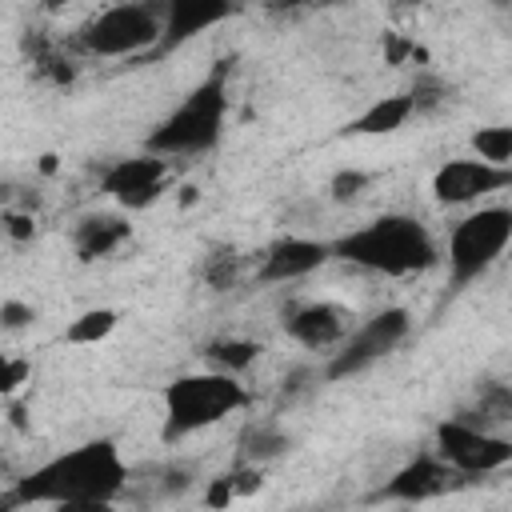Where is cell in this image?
<instances>
[{
  "label": "cell",
  "instance_id": "obj_22",
  "mask_svg": "<svg viewBox=\"0 0 512 512\" xmlns=\"http://www.w3.org/2000/svg\"><path fill=\"white\" fill-rule=\"evenodd\" d=\"M472 152L492 164H512V124H492L472 132Z\"/></svg>",
  "mask_w": 512,
  "mask_h": 512
},
{
  "label": "cell",
  "instance_id": "obj_28",
  "mask_svg": "<svg viewBox=\"0 0 512 512\" xmlns=\"http://www.w3.org/2000/svg\"><path fill=\"white\" fill-rule=\"evenodd\" d=\"M300 4H308V0H268L272 12H292V8H300Z\"/></svg>",
  "mask_w": 512,
  "mask_h": 512
},
{
  "label": "cell",
  "instance_id": "obj_13",
  "mask_svg": "<svg viewBox=\"0 0 512 512\" xmlns=\"http://www.w3.org/2000/svg\"><path fill=\"white\" fill-rule=\"evenodd\" d=\"M456 468L436 452H416L404 468H396L388 476V484L380 488V500H404V504H420V500H432V496H444L452 484H456Z\"/></svg>",
  "mask_w": 512,
  "mask_h": 512
},
{
  "label": "cell",
  "instance_id": "obj_3",
  "mask_svg": "<svg viewBox=\"0 0 512 512\" xmlns=\"http://www.w3.org/2000/svg\"><path fill=\"white\" fill-rule=\"evenodd\" d=\"M248 404V388L220 368L208 372H184L164 388V420H160V440L164 444H180L212 424H220L224 416L240 412Z\"/></svg>",
  "mask_w": 512,
  "mask_h": 512
},
{
  "label": "cell",
  "instance_id": "obj_31",
  "mask_svg": "<svg viewBox=\"0 0 512 512\" xmlns=\"http://www.w3.org/2000/svg\"><path fill=\"white\" fill-rule=\"evenodd\" d=\"M244 4H248V0H232V8H244Z\"/></svg>",
  "mask_w": 512,
  "mask_h": 512
},
{
  "label": "cell",
  "instance_id": "obj_11",
  "mask_svg": "<svg viewBox=\"0 0 512 512\" xmlns=\"http://www.w3.org/2000/svg\"><path fill=\"white\" fill-rule=\"evenodd\" d=\"M352 320L356 316L336 300H308L284 312V332L308 352H328L344 344V336L352 332Z\"/></svg>",
  "mask_w": 512,
  "mask_h": 512
},
{
  "label": "cell",
  "instance_id": "obj_16",
  "mask_svg": "<svg viewBox=\"0 0 512 512\" xmlns=\"http://www.w3.org/2000/svg\"><path fill=\"white\" fill-rule=\"evenodd\" d=\"M408 116H416V100H412V92L380 96V100H372L356 120H348L344 136H388V132L404 128Z\"/></svg>",
  "mask_w": 512,
  "mask_h": 512
},
{
  "label": "cell",
  "instance_id": "obj_25",
  "mask_svg": "<svg viewBox=\"0 0 512 512\" xmlns=\"http://www.w3.org/2000/svg\"><path fill=\"white\" fill-rule=\"evenodd\" d=\"M0 320H4L8 332H20V328H28V324L36 320V308H32V304H20V300H4Z\"/></svg>",
  "mask_w": 512,
  "mask_h": 512
},
{
  "label": "cell",
  "instance_id": "obj_29",
  "mask_svg": "<svg viewBox=\"0 0 512 512\" xmlns=\"http://www.w3.org/2000/svg\"><path fill=\"white\" fill-rule=\"evenodd\" d=\"M316 4H324V8H332V4H348V0H316Z\"/></svg>",
  "mask_w": 512,
  "mask_h": 512
},
{
  "label": "cell",
  "instance_id": "obj_9",
  "mask_svg": "<svg viewBox=\"0 0 512 512\" xmlns=\"http://www.w3.org/2000/svg\"><path fill=\"white\" fill-rule=\"evenodd\" d=\"M168 184H172V156H160V152H148V148H144V156L112 160L100 172V192H108L128 212H140V208L156 204Z\"/></svg>",
  "mask_w": 512,
  "mask_h": 512
},
{
  "label": "cell",
  "instance_id": "obj_17",
  "mask_svg": "<svg viewBox=\"0 0 512 512\" xmlns=\"http://www.w3.org/2000/svg\"><path fill=\"white\" fill-rule=\"evenodd\" d=\"M256 356H260V344L248 340V336H216V340L204 344V360L220 372H232V376L248 372Z\"/></svg>",
  "mask_w": 512,
  "mask_h": 512
},
{
  "label": "cell",
  "instance_id": "obj_6",
  "mask_svg": "<svg viewBox=\"0 0 512 512\" xmlns=\"http://www.w3.org/2000/svg\"><path fill=\"white\" fill-rule=\"evenodd\" d=\"M512 244V204H488L468 212L448 232V284L452 292L480 280Z\"/></svg>",
  "mask_w": 512,
  "mask_h": 512
},
{
  "label": "cell",
  "instance_id": "obj_26",
  "mask_svg": "<svg viewBox=\"0 0 512 512\" xmlns=\"http://www.w3.org/2000/svg\"><path fill=\"white\" fill-rule=\"evenodd\" d=\"M28 372H32L28 360H4V368H0V388H4V396H12V392L24 384Z\"/></svg>",
  "mask_w": 512,
  "mask_h": 512
},
{
  "label": "cell",
  "instance_id": "obj_1",
  "mask_svg": "<svg viewBox=\"0 0 512 512\" xmlns=\"http://www.w3.org/2000/svg\"><path fill=\"white\" fill-rule=\"evenodd\" d=\"M128 488V464L116 448V440H88L76 444L40 468H32L24 480H16L12 496L4 504H56V508H100L112 504Z\"/></svg>",
  "mask_w": 512,
  "mask_h": 512
},
{
  "label": "cell",
  "instance_id": "obj_12",
  "mask_svg": "<svg viewBox=\"0 0 512 512\" xmlns=\"http://www.w3.org/2000/svg\"><path fill=\"white\" fill-rule=\"evenodd\" d=\"M332 260V240H312V236H280L260 252L256 280L260 284H292L312 276Z\"/></svg>",
  "mask_w": 512,
  "mask_h": 512
},
{
  "label": "cell",
  "instance_id": "obj_8",
  "mask_svg": "<svg viewBox=\"0 0 512 512\" xmlns=\"http://www.w3.org/2000/svg\"><path fill=\"white\" fill-rule=\"evenodd\" d=\"M432 448L460 472V476H488L512 464V436H496L484 424L464 416H448L432 432Z\"/></svg>",
  "mask_w": 512,
  "mask_h": 512
},
{
  "label": "cell",
  "instance_id": "obj_14",
  "mask_svg": "<svg viewBox=\"0 0 512 512\" xmlns=\"http://www.w3.org/2000/svg\"><path fill=\"white\" fill-rule=\"evenodd\" d=\"M232 12H236L232 0H164V36L156 44V56L204 36L208 28L224 24Z\"/></svg>",
  "mask_w": 512,
  "mask_h": 512
},
{
  "label": "cell",
  "instance_id": "obj_20",
  "mask_svg": "<svg viewBox=\"0 0 512 512\" xmlns=\"http://www.w3.org/2000/svg\"><path fill=\"white\" fill-rule=\"evenodd\" d=\"M240 264H244V256L232 248V244H224V248H212L208 256H204V284L208 288H232L236 284V276H240Z\"/></svg>",
  "mask_w": 512,
  "mask_h": 512
},
{
  "label": "cell",
  "instance_id": "obj_7",
  "mask_svg": "<svg viewBox=\"0 0 512 512\" xmlns=\"http://www.w3.org/2000/svg\"><path fill=\"white\" fill-rule=\"evenodd\" d=\"M412 320H408V308H380L376 316H368L364 324H356L344 344L328 356L324 364V380H348L364 368H372L376 360H384L388 352L400 348V340L408 336Z\"/></svg>",
  "mask_w": 512,
  "mask_h": 512
},
{
  "label": "cell",
  "instance_id": "obj_23",
  "mask_svg": "<svg viewBox=\"0 0 512 512\" xmlns=\"http://www.w3.org/2000/svg\"><path fill=\"white\" fill-rule=\"evenodd\" d=\"M364 188H368V172H360V168H340V172L332 176V184H328V192H332L336 204L356 200Z\"/></svg>",
  "mask_w": 512,
  "mask_h": 512
},
{
  "label": "cell",
  "instance_id": "obj_2",
  "mask_svg": "<svg viewBox=\"0 0 512 512\" xmlns=\"http://www.w3.org/2000/svg\"><path fill=\"white\" fill-rule=\"evenodd\" d=\"M332 256L380 276H416L436 268L440 248L424 220L408 212H384L364 228H352L340 240H332Z\"/></svg>",
  "mask_w": 512,
  "mask_h": 512
},
{
  "label": "cell",
  "instance_id": "obj_24",
  "mask_svg": "<svg viewBox=\"0 0 512 512\" xmlns=\"http://www.w3.org/2000/svg\"><path fill=\"white\" fill-rule=\"evenodd\" d=\"M412 100H416V112H432V108H440L448 100V84L436 80V76H416Z\"/></svg>",
  "mask_w": 512,
  "mask_h": 512
},
{
  "label": "cell",
  "instance_id": "obj_21",
  "mask_svg": "<svg viewBox=\"0 0 512 512\" xmlns=\"http://www.w3.org/2000/svg\"><path fill=\"white\" fill-rule=\"evenodd\" d=\"M112 328H116V312H112V308H92V312H84V316H76V320L68 324L64 340H68V344H96V340H104Z\"/></svg>",
  "mask_w": 512,
  "mask_h": 512
},
{
  "label": "cell",
  "instance_id": "obj_30",
  "mask_svg": "<svg viewBox=\"0 0 512 512\" xmlns=\"http://www.w3.org/2000/svg\"><path fill=\"white\" fill-rule=\"evenodd\" d=\"M60 4H64V0H44V8H60Z\"/></svg>",
  "mask_w": 512,
  "mask_h": 512
},
{
  "label": "cell",
  "instance_id": "obj_5",
  "mask_svg": "<svg viewBox=\"0 0 512 512\" xmlns=\"http://www.w3.org/2000/svg\"><path fill=\"white\" fill-rule=\"evenodd\" d=\"M160 36H164V0H116L76 32V44L92 56H136V52H156Z\"/></svg>",
  "mask_w": 512,
  "mask_h": 512
},
{
  "label": "cell",
  "instance_id": "obj_4",
  "mask_svg": "<svg viewBox=\"0 0 512 512\" xmlns=\"http://www.w3.org/2000/svg\"><path fill=\"white\" fill-rule=\"evenodd\" d=\"M224 120H228V84L224 72L216 68L192 92H184V100L144 136V148L160 156H204L220 144Z\"/></svg>",
  "mask_w": 512,
  "mask_h": 512
},
{
  "label": "cell",
  "instance_id": "obj_19",
  "mask_svg": "<svg viewBox=\"0 0 512 512\" xmlns=\"http://www.w3.org/2000/svg\"><path fill=\"white\" fill-rule=\"evenodd\" d=\"M260 464H236L232 472H224V476H216L212 480V488H208V504H232L236 496H248V492H256L260 488V472H256Z\"/></svg>",
  "mask_w": 512,
  "mask_h": 512
},
{
  "label": "cell",
  "instance_id": "obj_18",
  "mask_svg": "<svg viewBox=\"0 0 512 512\" xmlns=\"http://www.w3.org/2000/svg\"><path fill=\"white\" fill-rule=\"evenodd\" d=\"M288 448V436L276 428V424H252L244 436H240V460L244 464H264L272 456H280Z\"/></svg>",
  "mask_w": 512,
  "mask_h": 512
},
{
  "label": "cell",
  "instance_id": "obj_10",
  "mask_svg": "<svg viewBox=\"0 0 512 512\" xmlns=\"http://www.w3.org/2000/svg\"><path fill=\"white\" fill-rule=\"evenodd\" d=\"M500 188H512V164H492V160H480V156H456V160H444L432 172V196L444 208L484 200Z\"/></svg>",
  "mask_w": 512,
  "mask_h": 512
},
{
  "label": "cell",
  "instance_id": "obj_27",
  "mask_svg": "<svg viewBox=\"0 0 512 512\" xmlns=\"http://www.w3.org/2000/svg\"><path fill=\"white\" fill-rule=\"evenodd\" d=\"M4 228H8V236H12V240H32V232H36V228H32V216L12 212V208L4 212Z\"/></svg>",
  "mask_w": 512,
  "mask_h": 512
},
{
  "label": "cell",
  "instance_id": "obj_15",
  "mask_svg": "<svg viewBox=\"0 0 512 512\" xmlns=\"http://www.w3.org/2000/svg\"><path fill=\"white\" fill-rule=\"evenodd\" d=\"M128 240H132V224H128L124 216H116V212H88V216H80L76 228H72V248H76V256H80L84 264L112 256V252L124 248Z\"/></svg>",
  "mask_w": 512,
  "mask_h": 512
}]
</instances>
